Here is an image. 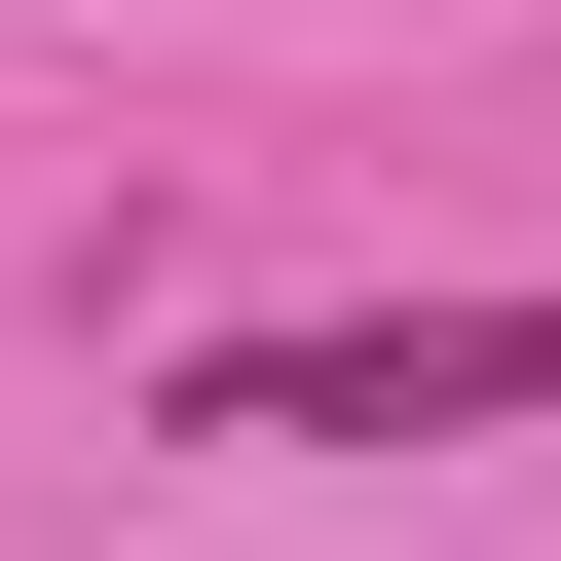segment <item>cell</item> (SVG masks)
I'll list each match as a JSON object with an SVG mask.
<instances>
[{
    "mask_svg": "<svg viewBox=\"0 0 561 561\" xmlns=\"http://www.w3.org/2000/svg\"><path fill=\"white\" fill-rule=\"evenodd\" d=\"M561 412V300H300V337H187V449H486Z\"/></svg>",
    "mask_w": 561,
    "mask_h": 561,
    "instance_id": "cell-1",
    "label": "cell"
}]
</instances>
